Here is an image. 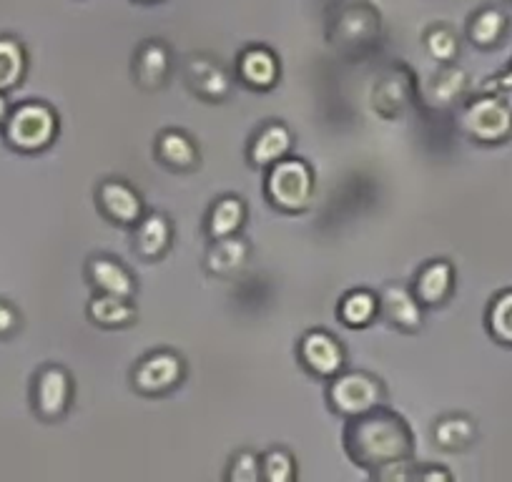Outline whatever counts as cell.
I'll return each mask as SVG.
<instances>
[{"label": "cell", "mask_w": 512, "mask_h": 482, "mask_svg": "<svg viewBox=\"0 0 512 482\" xmlns=\"http://www.w3.org/2000/svg\"><path fill=\"white\" fill-rule=\"evenodd\" d=\"M487 327L497 342L512 344V289L500 292L492 299L490 312H487Z\"/></svg>", "instance_id": "25"}, {"label": "cell", "mask_w": 512, "mask_h": 482, "mask_svg": "<svg viewBox=\"0 0 512 482\" xmlns=\"http://www.w3.org/2000/svg\"><path fill=\"white\" fill-rule=\"evenodd\" d=\"M299 354H302L304 365L322 377L337 375L344 365L342 347H339L337 339L327 332L304 334L302 344H299Z\"/></svg>", "instance_id": "7"}, {"label": "cell", "mask_w": 512, "mask_h": 482, "mask_svg": "<svg viewBox=\"0 0 512 482\" xmlns=\"http://www.w3.org/2000/svg\"><path fill=\"white\" fill-rule=\"evenodd\" d=\"M467 86V73L462 68H445L437 73L435 83H432V103L437 106H447L455 101Z\"/></svg>", "instance_id": "26"}, {"label": "cell", "mask_w": 512, "mask_h": 482, "mask_svg": "<svg viewBox=\"0 0 512 482\" xmlns=\"http://www.w3.org/2000/svg\"><path fill=\"white\" fill-rule=\"evenodd\" d=\"M289 146H292V134L287 126L269 124L256 134L254 144H251V161L259 166H272L287 156Z\"/></svg>", "instance_id": "11"}, {"label": "cell", "mask_w": 512, "mask_h": 482, "mask_svg": "<svg viewBox=\"0 0 512 482\" xmlns=\"http://www.w3.org/2000/svg\"><path fill=\"white\" fill-rule=\"evenodd\" d=\"M377 307L379 302L372 292L357 289V292H349L347 297L342 299V304H339V317H342L344 324H349V327H364V324H369L374 319Z\"/></svg>", "instance_id": "23"}, {"label": "cell", "mask_w": 512, "mask_h": 482, "mask_svg": "<svg viewBox=\"0 0 512 482\" xmlns=\"http://www.w3.org/2000/svg\"><path fill=\"white\" fill-rule=\"evenodd\" d=\"M88 314L96 319L103 327H123L134 319V307L128 304L126 297H116V294H101L91 302Z\"/></svg>", "instance_id": "20"}, {"label": "cell", "mask_w": 512, "mask_h": 482, "mask_svg": "<svg viewBox=\"0 0 512 482\" xmlns=\"http://www.w3.org/2000/svg\"><path fill=\"white\" fill-rule=\"evenodd\" d=\"M3 116H6V101L0 98V121H3Z\"/></svg>", "instance_id": "34"}, {"label": "cell", "mask_w": 512, "mask_h": 482, "mask_svg": "<svg viewBox=\"0 0 512 482\" xmlns=\"http://www.w3.org/2000/svg\"><path fill=\"white\" fill-rule=\"evenodd\" d=\"M98 201H101L103 211L111 216L113 221L121 224H136L141 219V196L123 181H106L98 189Z\"/></svg>", "instance_id": "8"}, {"label": "cell", "mask_w": 512, "mask_h": 482, "mask_svg": "<svg viewBox=\"0 0 512 482\" xmlns=\"http://www.w3.org/2000/svg\"><path fill=\"white\" fill-rule=\"evenodd\" d=\"M452 279L455 272L450 262H430L417 277V299L425 304L445 302L452 289Z\"/></svg>", "instance_id": "13"}, {"label": "cell", "mask_w": 512, "mask_h": 482, "mask_svg": "<svg viewBox=\"0 0 512 482\" xmlns=\"http://www.w3.org/2000/svg\"><path fill=\"white\" fill-rule=\"evenodd\" d=\"M184 375V362L174 352H154L136 367L134 385L146 395H159L179 385Z\"/></svg>", "instance_id": "6"}, {"label": "cell", "mask_w": 512, "mask_h": 482, "mask_svg": "<svg viewBox=\"0 0 512 482\" xmlns=\"http://www.w3.org/2000/svg\"><path fill=\"white\" fill-rule=\"evenodd\" d=\"M189 83L194 91H199L206 98H221L229 91V76L224 73V68L216 66V63L206 61V58H196L189 63Z\"/></svg>", "instance_id": "17"}, {"label": "cell", "mask_w": 512, "mask_h": 482, "mask_svg": "<svg viewBox=\"0 0 512 482\" xmlns=\"http://www.w3.org/2000/svg\"><path fill=\"white\" fill-rule=\"evenodd\" d=\"M507 31V18L505 13H500L497 8H485V11L477 13L472 18V26H470V38L482 48H490L505 36Z\"/></svg>", "instance_id": "24"}, {"label": "cell", "mask_w": 512, "mask_h": 482, "mask_svg": "<svg viewBox=\"0 0 512 482\" xmlns=\"http://www.w3.org/2000/svg\"><path fill=\"white\" fill-rule=\"evenodd\" d=\"M246 244L236 236H224V239H216L214 247L206 254V267L209 272L219 274V277H226V274H234L236 269L244 267L246 262Z\"/></svg>", "instance_id": "15"}, {"label": "cell", "mask_w": 512, "mask_h": 482, "mask_svg": "<svg viewBox=\"0 0 512 482\" xmlns=\"http://www.w3.org/2000/svg\"><path fill=\"white\" fill-rule=\"evenodd\" d=\"M497 88L505 93H512V66H510V71H505V76L497 78Z\"/></svg>", "instance_id": "33"}, {"label": "cell", "mask_w": 512, "mask_h": 482, "mask_svg": "<svg viewBox=\"0 0 512 482\" xmlns=\"http://www.w3.org/2000/svg\"><path fill=\"white\" fill-rule=\"evenodd\" d=\"M349 450L362 465L405 460L410 452V430L392 415L364 417L349 430Z\"/></svg>", "instance_id": "1"}, {"label": "cell", "mask_w": 512, "mask_h": 482, "mask_svg": "<svg viewBox=\"0 0 512 482\" xmlns=\"http://www.w3.org/2000/svg\"><path fill=\"white\" fill-rule=\"evenodd\" d=\"M262 477L269 482H287L294 477V460L289 452L272 450L262 460Z\"/></svg>", "instance_id": "28"}, {"label": "cell", "mask_w": 512, "mask_h": 482, "mask_svg": "<svg viewBox=\"0 0 512 482\" xmlns=\"http://www.w3.org/2000/svg\"><path fill=\"white\" fill-rule=\"evenodd\" d=\"M13 322H16V317H13L11 309L0 307V332H6V329H11Z\"/></svg>", "instance_id": "32"}, {"label": "cell", "mask_w": 512, "mask_h": 482, "mask_svg": "<svg viewBox=\"0 0 512 482\" xmlns=\"http://www.w3.org/2000/svg\"><path fill=\"white\" fill-rule=\"evenodd\" d=\"M241 78H244L249 86L256 88H269L277 81V58L267 51V48H249V51L241 56L239 61Z\"/></svg>", "instance_id": "14"}, {"label": "cell", "mask_w": 512, "mask_h": 482, "mask_svg": "<svg viewBox=\"0 0 512 482\" xmlns=\"http://www.w3.org/2000/svg\"><path fill=\"white\" fill-rule=\"evenodd\" d=\"M53 134H56V116L51 113V108L41 106V103L21 106L8 124V139L18 149L26 151H36L51 144Z\"/></svg>", "instance_id": "4"}, {"label": "cell", "mask_w": 512, "mask_h": 482, "mask_svg": "<svg viewBox=\"0 0 512 482\" xmlns=\"http://www.w3.org/2000/svg\"><path fill=\"white\" fill-rule=\"evenodd\" d=\"M68 397H71V380H68V375L61 367H48V370L38 377V410L46 417H58L66 410Z\"/></svg>", "instance_id": "10"}, {"label": "cell", "mask_w": 512, "mask_h": 482, "mask_svg": "<svg viewBox=\"0 0 512 482\" xmlns=\"http://www.w3.org/2000/svg\"><path fill=\"white\" fill-rule=\"evenodd\" d=\"M427 51L437 61H452L457 56V38L447 28H435L427 36Z\"/></svg>", "instance_id": "30"}, {"label": "cell", "mask_w": 512, "mask_h": 482, "mask_svg": "<svg viewBox=\"0 0 512 482\" xmlns=\"http://www.w3.org/2000/svg\"><path fill=\"white\" fill-rule=\"evenodd\" d=\"M171 241V224L166 216L151 214L144 221L139 219V229H136V249H139L144 257L154 259L159 254L166 252Z\"/></svg>", "instance_id": "16"}, {"label": "cell", "mask_w": 512, "mask_h": 482, "mask_svg": "<svg viewBox=\"0 0 512 482\" xmlns=\"http://www.w3.org/2000/svg\"><path fill=\"white\" fill-rule=\"evenodd\" d=\"M420 480H450V472L447 470H425V472H417Z\"/></svg>", "instance_id": "31"}, {"label": "cell", "mask_w": 512, "mask_h": 482, "mask_svg": "<svg viewBox=\"0 0 512 482\" xmlns=\"http://www.w3.org/2000/svg\"><path fill=\"white\" fill-rule=\"evenodd\" d=\"M379 307H382L384 317L402 329H417L422 324L420 302L405 287H397V284L384 287L382 297H379Z\"/></svg>", "instance_id": "9"}, {"label": "cell", "mask_w": 512, "mask_h": 482, "mask_svg": "<svg viewBox=\"0 0 512 482\" xmlns=\"http://www.w3.org/2000/svg\"><path fill=\"white\" fill-rule=\"evenodd\" d=\"M159 156L169 166L189 169V166H194L196 159H199V151L191 144L189 136L179 134V131H164L159 139Z\"/></svg>", "instance_id": "21"}, {"label": "cell", "mask_w": 512, "mask_h": 482, "mask_svg": "<svg viewBox=\"0 0 512 482\" xmlns=\"http://www.w3.org/2000/svg\"><path fill=\"white\" fill-rule=\"evenodd\" d=\"M314 191L312 169L299 159H279L267 176V194L279 209L302 211Z\"/></svg>", "instance_id": "2"}, {"label": "cell", "mask_w": 512, "mask_h": 482, "mask_svg": "<svg viewBox=\"0 0 512 482\" xmlns=\"http://www.w3.org/2000/svg\"><path fill=\"white\" fill-rule=\"evenodd\" d=\"M329 400L344 415H364L379 405L382 387L374 377L352 372V375H344L334 382L332 390H329Z\"/></svg>", "instance_id": "5"}, {"label": "cell", "mask_w": 512, "mask_h": 482, "mask_svg": "<svg viewBox=\"0 0 512 482\" xmlns=\"http://www.w3.org/2000/svg\"><path fill=\"white\" fill-rule=\"evenodd\" d=\"M244 204L241 199L234 196H226L219 204L211 209L209 214V234L214 239H224V236H234L239 231V226L244 224Z\"/></svg>", "instance_id": "19"}, {"label": "cell", "mask_w": 512, "mask_h": 482, "mask_svg": "<svg viewBox=\"0 0 512 482\" xmlns=\"http://www.w3.org/2000/svg\"><path fill=\"white\" fill-rule=\"evenodd\" d=\"M226 477L229 482H256L262 477V460L254 452H236Z\"/></svg>", "instance_id": "29"}, {"label": "cell", "mask_w": 512, "mask_h": 482, "mask_svg": "<svg viewBox=\"0 0 512 482\" xmlns=\"http://www.w3.org/2000/svg\"><path fill=\"white\" fill-rule=\"evenodd\" d=\"M88 274H91L93 284H96L103 294H116V297L126 299L134 294V279H131V274H128L121 264L113 262V259H91Z\"/></svg>", "instance_id": "12"}, {"label": "cell", "mask_w": 512, "mask_h": 482, "mask_svg": "<svg viewBox=\"0 0 512 482\" xmlns=\"http://www.w3.org/2000/svg\"><path fill=\"white\" fill-rule=\"evenodd\" d=\"M462 129L482 144H500L512 136V108L502 96H482L462 111Z\"/></svg>", "instance_id": "3"}, {"label": "cell", "mask_w": 512, "mask_h": 482, "mask_svg": "<svg viewBox=\"0 0 512 482\" xmlns=\"http://www.w3.org/2000/svg\"><path fill=\"white\" fill-rule=\"evenodd\" d=\"M435 440L445 450H462V447H467L475 440V422L462 415L445 417V420L437 422Z\"/></svg>", "instance_id": "22"}, {"label": "cell", "mask_w": 512, "mask_h": 482, "mask_svg": "<svg viewBox=\"0 0 512 482\" xmlns=\"http://www.w3.org/2000/svg\"><path fill=\"white\" fill-rule=\"evenodd\" d=\"M166 71H169V53L161 43H146L136 61V76H139L141 86L154 88L164 83Z\"/></svg>", "instance_id": "18"}, {"label": "cell", "mask_w": 512, "mask_h": 482, "mask_svg": "<svg viewBox=\"0 0 512 482\" xmlns=\"http://www.w3.org/2000/svg\"><path fill=\"white\" fill-rule=\"evenodd\" d=\"M23 73V53L18 43L0 41V88H11Z\"/></svg>", "instance_id": "27"}]
</instances>
